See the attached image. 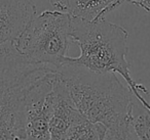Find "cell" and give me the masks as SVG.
I'll list each match as a JSON object with an SVG mask.
<instances>
[{
    "instance_id": "1",
    "label": "cell",
    "mask_w": 150,
    "mask_h": 140,
    "mask_svg": "<svg viewBox=\"0 0 150 140\" xmlns=\"http://www.w3.org/2000/svg\"><path fill=\"white\" fill-rule=\"evenodd\" d=\"M58 73L82 117L106 129L105 138L127 139L132 133V111L136 96L113 73H95L65 64Z\"/></svg>"
},
{
    "instance_id": "2",
    "label": "cell",
    "mask_w": 150,
    "mask_h": 140,
    "mask_svg": "<svg viewBox=\"0 0 150 140\" xmlns=\"http://www.w3.org/2000/svg\"><path fill=\"white\" fill-rule=\"evenodd\" d=\"M71 31L73 42L79 46L80 54L77 57L68 56L65 64H76L95 73L119 74L136 98L150 111V103L143 97V94H148V90L131 76L127 60V30L104 19L94 23L71 20Z\"/></svg>"
},
{
    "instance_id": "3",
    "label": "cell",
    "mask_w": 150,
    "mask_h": 140,
    "mask_svg": "<svg viewBox=\"0 0 150 140\" xmlns=\"http://www.w3.org/2000/svg\"><path fill=\"white\" fill-rule=\"evenodd\" d=\"M52 66L0 49V140H24V111L32 87Z\"/></svg>"
},
{
    "instance_id": "4",
    "label": "cell",
    "mask_w": 150,
    "mask_h": 140,
    "mask_svg": "<svg viewBox=\"0 0 150 140\" xmlns=\"http://www.w3.org/2000/svg\"><path fill=\"white\" fill-rule=\"evenodd\" d=\"M72 43L70 15L59 10H45L28 24L13 43V48L27 60L59 69L65 64Z\"/></svg>"
},
{
    "instance_id": "5",
    "label": "cell",
    "mask_w": 150,
    "mask_h": 140,
    "mask_svg": "<svg viewBox=\"0 0 150 140\" xmlns=\"http://www.w3.org/2000/svg\"><path fill=\"white\" fill-rule=\"evenodd\" d=\"M58 69L52 68L30 90L24 111V140H50V96Z\"/></svg>"
},
{
    "instance_id": "6",
    "label": "cell",
    "mask_w": 150,
    "mask_h": 140,
    "mask_svg": "<svg viewBox=\"0 0 150 140\" xmlns=\"http://www.w3.org/2000/svg\"><path fill=\"white\" fill-rule=\"evenodd\" d=\"M82 116L75 107L66 84L57 71L50 96V140H62L70 128Z\"/></svg>"
},
{
    "instance_id": "7",
    "label": "cell",
    "mask_w": 150,
    "mask_h": 140,
    "mask_svg": "<svg viewBox=\"0 0 150 140\" xmlns=\"http://www.w3.org/2000/svg\"><path fill=\"white\" fill-rule=\"evenodd\" d=\"M36 15L33 0H0V49L13 45Z\"/></svg>"
},
{
    "instance_id": "8",
    "label": "cell",
    "mask_w": 150,
    "mask_h": 140,
    "mask_svg": "<svg viewBox=\"0 0 150 140\" xmlns=\"http://www.w3.org/2000/svg\"><path fill=\"white\" fill-rule=\"evenodd\" d=\"M123 3L122 0H68L67 13L71 20L94 23Z\"/></svg>"
},
{
    "instance_id": "9",
    "label": "cell",
    "mask_w": 150,
    "mask_h": 140,
    "mask_svg": "<svg viewBox=\"0 0 150 140\" xmlns=\"http://www.w3.org/2000/svg\"><path fill=\"white\" fill-rule=\"evenodd\" d=\"M106 129L81 117L70 128L62 140H104Z\"/></svg>"
},
{
    "instance_id": "10",
    "label": "cell",
    "mask_w": 150,
    "mask_h": 140,
    "mask_svg": "<svg viewBox=\"0 0 150 140\" xmlns=\"http://www.w3.org/2000/svg\"><path fill=\"white\" fill-rule=\"evenodd\" d=\"M131 126L139 140H150V111L137 98L134 101Z\"/></svg>"
},
{
    "instance_id": "11",
    "label": "cell",
    "mask_w": 150,
    "mask_h": 140,
    "mask_svg": "<svg viewBox=\"0 0 150 140\" xmlns=\"http://www.w3.org/2000/svg\"><path fill=\"white\" fill-rule=\"evenodd\" d=\"M50 4L56 10L67 13L68 10V0H50Z\"/></svg>"
},
{
    "instance_id": "12",
    "label": "cell",
    "mask_w": 150,
    "mask_h": 140,
    "mask_svg": "<svg viewBox=\"0 0 150 140\" xmlns=\"http://www.w3.org/2000/svg\"><path fill=\"white\" fill-rule=\"evenodd\" d=\"M123 2H129L143 8L147 13H150V0H122Z\"/></svg>"
},
{
    "instance_id": "13",
    "label": "cell",
    "mask_w": 150,
    "mask_h": 140,
    "mask_svg": "<svg viewBox=\"0 0 150 140\" xmlns=\"http://www.w3.org/2000/svg\"><path fill=\"white\" fill-rule=\"evenodd\" d=\"M104 140H112V139H107V138H105ZM123 140H139L138 139V137L135 135V133H134V131H132V133L129 134V136L127 138V139H123Z\"/></svg>"
}]
</instances>
